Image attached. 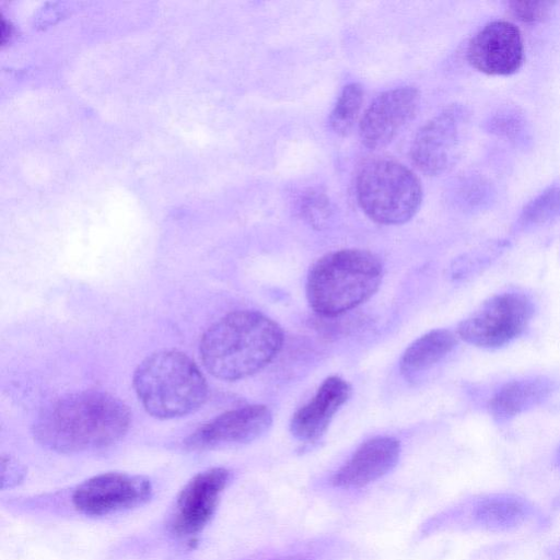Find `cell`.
<instances>
[{
  "instance_id": "1",
  "label": "cell",
  "mask_w": 560,
  "mask_h": 560,
  "mask_svg": "<svg viewBox=\"0 0 560 560\" xmlns=\"http://www.w3.org/2000/svg\"><path fill=\"white\" fill-rule=\"evenodd\" d=\"M129 424L130 412L119 399L100 390H83L46 407L34 424V435L50 451L78 454L115 444Z\"/></svg>"
},
{
  "instance_id": "2",
  "label": "cell",
  "mask_w": 560,
  "mask_h": 560,
  "mask_svg": "<svg viewBox=\"0 0 560 560\" xmlns=\"http://www.w3.org/2000/svg\"><path fill=\"white\" fill-rule=\"evenodd\" d=\"M282 328L268 316L249 310L232 312L203 334L200 355L215 377L237 381L267 366L283 345Z\"/></svg>"
},
{
  "instance_id": "3",
  "label": "cell",
  "mask_w": 560,
  "mask_h": 560,
  "mask_svg": "<svg viewBox=\"0 0 560 560\" xmlns=\"http://www.w3.org/2000/svg\"><path fill=\"white\" fill-rule=\"evenodd\" d=\"M383 278L380 258L364 249L326 254L310 269L306 298L312 310L327 317L341 315L369 300Z\"/></svg>"
},
{
  "instance_id": "4",
  "label": "cell",
  "mask_w": 560,
  "mask_h": 560,
  "mask_svg": "<svg viewBox=\"0 0 560 560\" xmlns=\"http://www.w3.org/2000/svg\"><path fill=\"white\" fill-rule=\"evenodd\" d=\"M133 387L143 408L159 419L194 412L208 394L199 368L177 350H161L147 357L133 374Z\"/></svg>"
},
{
  "instance_id": "5",
  "label": "cell",
  "mask_w": 560,
  "mask_h": 560,
  "mask_svg": "<svg viewBox=\"0 0 560 560\" xmlns=\"http://www.w3.org/2000/svg\"><path fill=\"white\" fill-rule=\"evenodd\" d=\"M355 191L358 202L373 221L397 225L409 221L422 200V187L415 173L386 158L368 160L360 167Z\"/></svg>"
},
{
  "instance_id": "6",
  "label": "cell",
  "mask_w": 560,
  "mask_h": 560,
  "mask_svg": "<svg viewBox=\"0 0 560 560\" xmlns=\"http://www.w3.org/2000/svg\"><path fill=\"white\" fill-rule=\"evenodd\" d=\"M530 300L517 292H504L487 300L457 328L466 342L493 349L510 343L527 328L533 316Z\"/></svg>"
},
{
  "instance_id": "7",
  "label": "cell",
  "mask_w": 560,
  "mask_h": 560,
  "mask_svg": "<svg viewBox=\"0 0 560 560\" xmlns=\"http://www.w3.org/2000/svg\"><path fill=\"white\" fill-rule=\"evenodd\" d=\"M470 114L453 104L431 118L416 135L410 149L413 165L429 176L440 175L459 159L468 133Z\"/></svg>"
},
{
  "instance_id": "8",
  "label": "cell",
  "mask_w": 560,
  "mask_h": 560,
  "mask_svg": "<svg viewBox=\"0 0 560 560\" xmlns=\"http://www.w3.org/2000/svg\"><path fill=\"white\" fill-rule=\"evenodd\" d=\"M153 485L144 476L109 471L79 483L70 504L78 514L102 517L144 505L153 497Z\"/></svg>"
},
{
  "instance_id": "9",
  "label": "cell",
  "mask_w": 560,
  "mask_h": 560,
  "mask_svg": "<svg viewBox=\"0 0 560 560\" xmlns=\"http://www.w3.org/2000/svg\"><path fill=\"white\" fill-rule=\"evenodd\" d=\"M231 479L224 467L205 469L179 491L171 516L167 532L178 540H191L208 526L218 509L220 499Z\"/></svg>"
},
{
  "instance_id": "10",
  "label": "cell",
  "mask_w": 560,
  "mask_h": 560,
  "mask_svg": "<svg viewBox=\"0 0 560 560\" xmlns=\"http://www.w3.org/2000/svg\"><path fill=\"white\" fill-rule=\"evenodd\" d=\"M524 42L518 27L504 20L487 23L469 40L467 60L488 75H511L524 62Z\"/></svg>"
},
{
  "instance_id": "11",
  "label": "cell",
  "mask_w": 560,
  "mask_h": 560,
  "mask_svg": "<svg viewBox=\"0 0 560 560\" xmlns=\"http://www.w3.org/2000/svg\"><path fill=\"white\" fill-rule=\"evenodd\" d=\"M270 410L262 405H248L229 410L200 425L184 441L190 451H208L249 443L271 425Z\"/></svg>"
},
{
  "instance_id": "12",
  "label": "cell",
  "mask_w": 560,
  "mask_h": 560,
  "mask_svg": "<svg viewBox=\"0 0 560 560\" xmlns=\"http://www.w3.org/2000/svg\"><path fill=\"white\" fill-rule=\"evenodd\" d=\"M420 93L413 86L388 90L366 108L359 126L362 143L370 149L387 145L419 109Z\"/></svg>"
},
{
  "instance_id": "13",
  "label": "cell",
  "mask_w": 560,
  "mask_h": 560,
  "mask_svg": "<svg viewBox=\"0 0 560 560\" xmlns=\"http://www.w3.org/2000/svg\"><path fill=\"white\" fill-rule=\"evenodd\" d=\"M399 455L400 443L395 438L370 439L334 474L331 483L343 489L365 487L390 471Z\"/></svg>"
},
{
  "instance_id": "14",
  "label": "cell",
  "mask_w": 560,
  "mask_h": 560,
  "mask_svg": "<svg viewBox=\"0 0 560 560\" xmlns=\"http://www.w3.org/2000/svg\"><path fill=\"white\" fill-rule=\"evenodd\" d=\"M350 395L351 387L345 380L329 376L313 398L293 415L290 422L291 433L304 442L318 440Z\"/></svg>"
},
{
  "instance_id": "15",
  "label": "cell",
  "mask_w": 560,
  "mask_h": 560,
  "mask_svg": "<svg viewBox=\"0 0 560 560\" xmlns=\"http://www.w3.org/2000/svg\"><path fill=\"white\" fill-rule=\"evenodd\" d=\"M553 388L542 376L511 381L492 395L489 411L498 421L509 420L542 402Z\"/></svg>"
},
{
  "instance_id": "16",
  "label": "cell",
  "mask_w": 560,
  "mask_h": 560,
  "mask_svg": "<svg viewBox=\"0 0 560 560\" xmlns=\"http://www.w3.org/2000/svg\"><path fill=\"white\" fill-rule=\"evenodd\" d=\"M530 513V505L512 494H493L481 499L474 510L475 521L488 528L503 530L522 524Z\"/></svg>"
},
{
  "instance_id": "17",
  "label": "cell",
  "mask_w": 560,
  "mask_h": 560,
  "mask_svg": "<svg viewBox=\"0 0 560 560\" xmlns=\"http://www.w3.org/2000/svg\"><path fill=\"white\" fill-rule=\"evenodd\" d=\"M456 343L455 335L447 329H435L421 336L404 352L401 373L409 375L430 369L448 354Z\"/></svg>"
},
{
  "instance_id": "18",
  "label": "cell",
  "mask_w": 560,
  "mask_h": 560,
  "mask_svg": "<svg viewBox=\"0 0 560 560\" xmlns=\"http://www.w3.org/2000/svg\"><path fill=\"white\" fill-rule=\"evenodd\" d=\"M363 102V90L359 83L346 85L330 114L331 129L340 136H346L352 129Z\"/></svg>"
},
{
  "instance_id": "19",
  "label": "cell",
  "mask_w": 560,
  "mask_h": 560,
  "mask_svg": "<svg viewBox=\"0 0 560 560\" xmlns=\"http://www.w3.org/2000/svg\"><path fill=\"white\" fill-rule=\"evenodd\" d=\"M560 217V186L546 189L524 208L520 215L521 229L540 226Z\"/></svg>"
},
{
  "instance_id": "20",
  "label": "cell",
  "mask_w": 560,
  "mask_h": 560,
  "mask_svg": "<svg viewBox=\"0 0 560 560\" xmlns=\"http://www.w3.org/2000/svg\"><path fill=\"white\" fill-rule=\"evenodd\" d=\"M552 4L550 1H511L509 8L521 22L536 24L547 18Z\"/></svg>"
},
{
  "instance_id": "21",
  "label": "cell",
  "mask_w": 560,
  "mask_h": 560,
  "mask_svg": "<svg viewBox=\"0 0 560 560\" xmlns=\"http://www.w3.org/2000/svg\"><path fill=\"white\" fill-rule=\"evenodd\" d=\"M305 219L315 226H322L330 217L331 209L328 199L320 194H311L301 203Z\"/></svg>"
},
{
  "instance_id": "22",
  "label": "cell",
  "mask_w": 560,
  "mask_h": 560,
  "mask_svg": "<svg viewBox=\"0 0 560 560\" xmlns=\"http://www.w3.org/2000/svg\"><path fill=\"white\" fill-rule=\"evenodd\" d=\"M515 114V112L510 110L495 115L491 122L493 132L506 138L516 137L522 128L523 120L520 115Z\"/></svg>"
},
{
  "instance_id": "23",
  "label": "cell",
  "mask_w": 560,
  "mask_h": 560,
  "mask_svg": "<svg viewBox=\"0 0 560 560\" xmlns=\"http://www.w3.org/2000/svg\"><path fill=\"white\" fill-rule=\"evenodd\" d=\"M22 467L11 457L2 456L1 459V483L2 489L11 488L22 480Z\"/></svg>"
},
{
  "instance_id": "24",
  "label": "cell",
  "mask_w": 560,
  "mask_h": 560,
  "mask_svg": "<svg viewBox=\"0 0 560 560\" xmlns=\"http://www.w3.org/2000/svg\"><path fill=\"white\" fill-rule=\"evenodd\" d=\"M272 560H308V559L305 557H302V556H288L284 558H278V559H272Z\"/></svg>"
},
{
  "instance_id": "25",
  "label": "cell",
  "mask_w": 560,
  "mask_h": 560,
  "mask_svg": "<svg viewBox=\"0 0 560 560\" xmlns=\"http://www.w3.org/2000/svg\"><path fill=\"white\" fill-rule=\"evenodd\" d=\"M556 459H557V464L560 466V447L557 451Z\"/></svg>"
}]
</instances>
